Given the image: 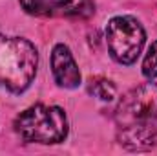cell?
I'll return each mask as SVG.
<instances>
[{"mask_svg": "<svg viewBox=\"0 0 157 156\" xmlns=\"http://www.w3.org/2000/svg\"><path fill=\"white\" fill-rule=\"evenodd\" d=\"M119 143L130 151L157 147V86L141 84L122 96L115 109Z\"/></svg>", "mask_w": 157, "mask_h": 156, "instance_id": "obj_1", "label": "cell"}, {"mask_svg": "<svg viewBox=\"0 0 157 156\" xmlns=\"http://www.w3.org/2000/svg\"><path fill=\"white\" fill-rule=\"evenodd\" d=\"M39 53L26 39L0 33V88L20 94L37 76Z\"/></svg>", "mask_w": 157, "mask_h": 156, "instance_id": "obj_2", "label": "cell"}, {"mask_svg": "<svg viewBox=\"0 0 157 156\" xmlns=\"http://www.w3.org/2000/svg\"><path fill=\"white\" fill-rule=\"evenodd\" d=\"M17 134L33 143H59L68 136V117L60 107L33 105L15 119Z\"/></svg>", "mask_w": 157, "mask_h": 156, "instance_id": "obj_3", "label": "cell"}, {"mask_svg": "<svg viewBox=\"0 0 157 156\" xmlns=\"http://www.w3.org/2000/svg\"><path fill=\"white\" fill-rule=\"evenodd\" d=\"M146 40L141 22L130 15L113 17L106 26V42L112 57L119 64H132L137 61Z\"/></svg>", "mask_w": 157, "mask_h": 156, "instance_id": "obj_4", "label": "cell"}, {"mask_svg": "<svg viewBox=\"0 0 157 156\" xmlns=\"http://www.w3.org/2000/svg\"><path fill=\"white\" fill-rule=\"evenodd\" d=\"M26 13L55 18H90L95 13L93 0H20Z\"/></svg>", "mask_w": 157, "mask_h": 156, "instance_id": "obj_5", "label": "cell"}, {"mask_svg": "<svg viewBox=\"0 0 157 156\" xmlns=\"http://www.w3.org/2000/svg\"><path fill=\"white\" fill-rule=\"evenodd\" d=\"M51 70L55 83L62 88H77L80 84L78 66L66 44H57L51 51Z\"/></svg>", "mask_w": 157, "mask_h": 156, "instance_id": "obj_6", "label": "cell"}, {"mask_svg": "<svg viewBox=\"0 0 157 156\" xmlns=\"http://www.w3.org/2000/svg\"><path fill=\"white\" fill-rule=\"evenodd\" d=\"M143 74L148 79L157 77V40L152 42V46L148 48V53L143 61Z\"/></svg>", "mask_w": 157, "mask_h": 156, "instance_id": "obj_7", "label": "cell"}, {"mask_svg": "<svg viewBox=\"0 0 157 156\" xmlns=\"http://www.w3.org/2000/svg\"><path fill=\"white\" fill-rule=\"evenodd\" d=\"M91 92L102 101H112L115 96V86L110 81H95L91 84Z\"/></svg>", "mask_w": 157, "mask_h": 156, "instance_id": "obj_8", "label": "cell"}]
</instances>
